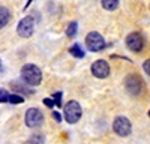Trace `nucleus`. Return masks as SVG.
<instances>
[{"mask_svg":"<svg viewBox=\"0 0 150 144\" xmlns=\"http://www.w3.org/2000/svg\"><path fill=\"white\" fill-rule=\"evenodd\" d=\"M21 78L26 81L29 86H39L42 81V72L36 65L27 63L21 68Z\"/></svg>","mask_w":150,"mask_h":144,"instance_id":"obj_1","label":"nucleus"},{"mask_svg":"<svg viewBox=\"0 0 150 144\" xmlns=\"http://www.w3.org/2000/svg\"><path fill=\"white\" fill-rule=\"evenodd\" d=\"M65 120L68 123H77L78 120L81 119V114H83V110H81V105L77 102V101H69L66 105H65Z\"/></svg>","mask_w":150,"mask_h":144,"instance_id":"obj_2","label":"nucleus"},{"mask_svg":"<svg viewBox=\"0 0 150 144\" xmlns=\"http://www.w3.org/2000/svg\"><path fill=\"white\" fill-rule=\"evenodd\" d=\"M86 47L89 51L98 53V51H102L105 48V39L102 38L101 33L98 32H90L89 35L86 36Z\"/></svg>","mask_w":150,"mask_h":144,"instance_id":"obj_3","label":"nucleus"},{"mask_svg":"<svg viewBox=\"0 0 150 144\" xmlns=\"http://www.w3.org/2000/svg\"><path fill=\"white\" fill-rule=\"evenodd\" d=\"M112 129H114V132L119 137H128L132 132V125L129 122V119L119 116V117L114 119V122H112Z\"/></svg>","mask_w":150,"mask_h":144,"instance_id":"obj_4","label":"nucleus"},{"mask_svg":"<svg viewBox=\"0 0 150 144\" xmlns=\"http://www.w3.org/2000/svg\"><path fill=\"white\" fill-rule=\"evenodd\" d=\"M24 122L29 128H39L44 123V114L42 111H39L38 108H29L26 111V117H24Z\"/></svg>","mask_w":150,"mask_h":144,"instance_id":"obj_5","label":"nucleus"},{"mask_svg":"<svg viewBox=\"0 0 150 144\" xmlns=\"http://www.w3.org/2000/svg\"><path fill=\"white\" fill-rule=\"evenodd\" d=\"M35 30V21L32 17H24L23 20H20L18 26H17V33L21 38H30Z\"/></svg>","mask_w":150,"mask_h":144,"instance_id":"obj_6","label":"nucleus"},{"mask_svg":"<svg viewBox=\"0 0 150 144\" xmlns=\"http://www.w3.org/2000/svg\"><path fill=\"white\" fill-rule=\"evenodd\" d=\"M143 80L137 75V74H131L126 77V80H125V87H126V90L131 93V95H138L141 93L143 90Z\"/></svg>","mask_w":150,"mask_h":144,"instance_id":"obj_7","label":"nucleus"},{"mask_svg":"<svg viewBox=\"0 0 150 144\" xmlns=\"http://www.w3.org/2000/svg\"><path fill=\"white\" fill-rule=\"evenodd\" d=\"M126 45L131 51L134 53H140L143 48H144V38L138 33V32H134V33H129L128 38H126Z\"/></svg>","mask_w":150,"mask_h":144,"instance_id":"obj_8","label":"nucleus"},{"mask_svg":"<svg viewBox=\"0 0 150 144\" xmlns=\"http://www.w3.org/2000/svg\"><path fill=\"white\" fill-rule=\"evenodd\" d=\"M90 71L96 78L102 80V78H107L110 75V65H108V62H105V60L99 59V60H96V62H93Z\"/></svg>","mask_w":150,"mask_h":144,"instance_id":"obj_9","label":"nucleus"},{"mask_svg":"<svg viewBox=\"0 0 150 144\" xmlns=\"http://www.w3.org/2000/svg\"><path fill=\"white\" fill-rule=\"evenodd\" d=\"M11 18H12L11 11L5 6H0V29L6 27L9 24V21H11Z\"/></svg>","mask_w":150,"mask_h":144,"instance_id":"obj_10","label":"nucleus"},{"mask_svg":"<svg viewBox=\"0 0 150 144\" xmlns=\"http://www.w3.org/2000/svg\"><path fill=\"white\" fill-rule=\"evenodd\" d=\"M69 54L74 56V57H77V59H83V57L86 56L83 47H81L80 44H74V45L69 48Z\"/></svg>","mask_w":150,"mask_h":144,"instance_id":"obj_11","label":"nucleus"},{"mask_svg":"<svg viewBox=\"0 0 150 144\" xmlns=\"http://www.w3.org/2000/svg\"><path fill=\"white\" fill-rule=\"evenodd\" d=\"M102 8L107 9V11H114L119 8V2L117 0H102Z\"/></svg>","mask_w":150,"mask_h":144,"instance_id":"obj_12","label":"nucleus"},{"mask_svg":"<svg viewBox=\"0 0 150 144\" xmlns=\"http://www.w3.org/2000/svg\"><path fill=\"white\" fill-rule=\"evenodd\" d=\"M77 30H78V23L77 21H72L68 24V29H66V36L69 38H74L75 35H77Z\"/></svg>","mask_w":150,"mask_h":144,"instance_id":"obj_13","label":"nucleus"},{"mask_svg":"<svg viewBox=\"0 0 150 144\" xmlns=\"http://www.w3.org/2000/svg\"><path fill=\"white\" fill-rule=\"evenodd\" d=\"M45 143V137L42 135V134H35L29 141H27V144H44Z\"/></svg>","mask_w":150,"mask_h":144,"instance_id":"obj_14","label":"nucleus"},{"mask_svg":"<svg viewBox=\"0 0 150 144\" xmlns=\"http://www.w3.org/2000/svg\"><path fill=\"white\" fill-rule=\"evenodd\" d=\"M8 102L9 104H23L24 102V98H23V96H20V95H11Z\"/></svg>","mask_w":150,"mask_h":144,"instance_id":"obj_15","label":"nucleus"},{"mask_svg":"<svg viewBox=\"0 0 150 144\" xmlns=\"http://www.w3.org/2000/svg\"><path fill=\"white\" fill-rule=\"evenodd\" d=\"M9 93L5 90V89H2V87H0V104H3V102H8L9 101Z\"/></svg>","mask_w":150,"mask_h":144,"instance_id":"obj_16","label":"nucleus"},{"mask_svg":"<svg viewBox=\"0 0 150 144\" xmlns=\"http://www.w3.org/2000/svg\"><path fill=\"white\" fill-rule=\"evenodd\" d=\"M53 101H54V104L60 108L62 107V92H56L54 95H53Z\"/></svg>","mask_w":150,"mask_h":144,"instance_id":"obj_17","label":"nucleus"},{"mask_svg":"<svg viewBox=\"0 0 150 144\" xmlns=\"http://www.w3.org/2000/svg\"><path fill=\"white\" fill-rule=\"evenodd\" d=\"M143 69H144V72L147 75H150V59H147L146 62L143 63Z\"/></svg>","mask_w":150,"mask_h":144,"instance_id":"obj_18","label":"nucleus"},{"mask_svg":"<svg viewBox=\"0 0 150 144\" xmlns=\"http://www.w3.org/2000/svg\"><path fill=\"white\" fill-rule=\"evenodd\" d=\"M44 105H47L48 108H53L56 104H54V101H53L51 98H45V99H44Z\"/></svg>","mask_w":150,"mask_h":144,"instance_id":"obj_19","label":"nucleus"},{"mask_svg":"<svg viewBox=\"0 0 150 144\" xmlns=\"http://www.w3.org/2000/svg\"><path fill=\"white\" fill-rule=\"evenodd\" d=\"M53 117H54V119L57 120L59 123L62 122V116H60V113H59V111H53Z\"/></svg>","mask_w":150,"mask_h":144,"instance_id":"obj_20","label":"nucleus"},{"mask_svg":"<svg viewBox=\"0 0 150 144\" xmlns=\"http://www.w3.org/2000/svg\"><path fill=\"white\" fill-rule=\"evenodd\" d=\"M3 71V65H2V60H0V72Z\"/></svg>","mask_w":150,"mask_h":144,"instance_id":"obj_21","label":"nucleus"},{"mask_svg":"<svg viewBox=\"0 0 150 144\" xmlns=\"http://www.w3.org/2000/svg\"><path fill=\"white\" fill-rule=\"evenodd\" d=\"M149 116H150V111H149Z\"/></svg>","mask_w":150,"mask_h":144,"instance_id":"obj_22","label":"nucleus"}]
</instances>
